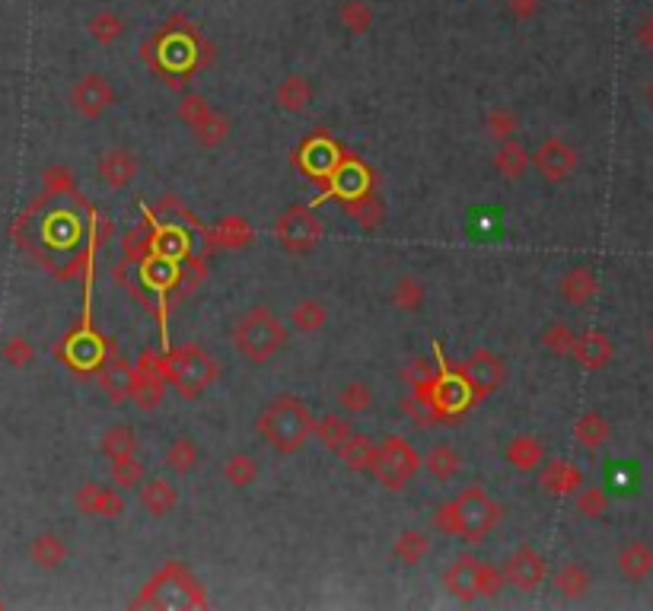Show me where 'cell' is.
Returning <instances> with one entry per match:
<instances>
[{
	"instance_id": "6da1fadb",
	"label": "cell",
	"mask_w": 653,
	"mask_h": 611,
	"mask_svg": "<svg viewBox=\"0 0 653 611\" xmlns=\"http://www.w3.org/2000/svg\"><path fill=\"white\" fill-rule=\"evenodd\" d=\"M313 424H316V417L303 398L281 395V398H274L271 405H265L259 421H255V433H259L262 443L271 446L274 452L294 456V452L306 446L309 436H313Z\"/></svg>"
},
{
	"instance_id": "7a4b0ae2",
	"label": "cell",
	"mask_w": 653,
	"mask_h": 611,
	"mask_svg": "<svg viewBox=\"0 0 653 611\" xmlns=\"http://www.w3.org/2000/svg\"><path fill=\"white\" fill-rule=\"evenodd\" d=\"M233 347L249 363H268L290 338V328L268 306H252L233 322Z\"/></svg>"
},
{
	"instance_id": "3957f363",
	"label": "cell",
	"mask_w": 653,
	"mask_h": 611,
	"mask_svg": "<svg viewBox=\"0 0 653 611\" xmlns=\"http://www.w3.org/2000/svg\"><path fill=\"white\" fill-rule=\"evenodd\" d=\"M443 589L462 605L478 599H494L504 589V573L488 561H478L475 554H459L443 567Z\"/></svg>"
},
{
	"instance_id": "277c9868",
	"label": "cell",
	"mask_w": 653,
	"mask_h": 611,
	"mask_svg": "<svg viewBox=\"0 0 653 611\" xmlns=\"http://www.w3.org/2000/svg\"><path fill=\"white\" fill-rule=\"evenodd\" d=\"M166 379H173V389L185 401H198L220 379V363L198 344L176 347L166 360Z\"/></svg>"
},
{
	"instance_id": "5b68a950",
	"label": "cell",
	"mask_w": 653,
	"mask_h": 611,
	"mask_svg": "<svg viewBox=\"0 0 653 611\" xmlns=\"http://www.w3.org/2000/svg\"><path fill=\"white\" fill-rule=\"evenodd\" d=\"M453 503H456V516H459V538L466 541V545L488 541V535L497 529V522L504 519V506L478 484L462 487L453 497Z\"/></svg>"
},
{
	"instance_id": "8992f818",
	"label": "cell",
	"mask_w": 653,
	"mask_h": 611,
	"mask_svg": "<svg viewBox=\"0 0 653 611\" xmlns=\"http://www.w3.org/2000/svg\"><path fill=\"white\" fill-rule=\"evenodd\" d=\"M421 471V456L418 449L411 446L402 436H386V440L376 446V459L370 475L376 478V484L389 494H399L405 487L415 481V475Z\"/></svg>"
},
{
	"instance_id": "52a82bcc",
	"label": "cell",
	"mask_w": 653,
	"mask_h": 611,
	"mask_svg": "<svg viewBox=\"0 0 653 611\" xmlns=\"http://www.w3.org/2000/svg\"><path fill=\"white\" fill-rule=\"evenodd\" d=\"M459 379L466 382V389H469L472 398H488V395H494L497 389L504 386L507 366L494 351H488V347H478V351H472L466 360H462Z\"/></svg>"
},
{
	"instance_id": "ba28073f",
	"label": "cell",
	"mask_w": 653,
	"mask_h": 611,
	"mask_svg": "<svg viewBox=\"0 0 653 611\" xmlns=\"http://www.w3.org/2000/svg\"><path fill=\"white\" fill-rule=\"evenodd\" d=\"M278 242L290 252V255H309L319 246V236H322V223L319 217L309 211L303 204L287 207L278 220Z\"/></svg>"
},
{
	"instance_id": "9c48e42d",
	"label": "cell",
	"mask_w": 653,
	"mask_h": 611,
	"mask_svg": "<svg viewBox=\"0 0 653 611\" xmlns=\"http://www.w3.org/2000/svg\"><path fill=\"white\" fill-rule=\"evenodd\" d=\"M532 169L539 172L545 182L561 185L577 172L580 166V153L574 144H567L564 137H545V141L529 153Z\"/></svg>"
},
{
	"instance_id": "30bf717a",
	"label": "cell",
	"mask_w": 653,
	"mask_h": 611,
	"mask_svg": "<svg viewBox=\"0 0 653 611\" xmlns=\"http://www.w3.org/2000/svg\"><path fill=\"white\" fill-rule=\"evenodd\" d=\"M501 573L504 583L517 586L520 592H536L548 576V561L532 545H520L507 554Z\"/></svg>"
},
{
	"instance_id": "8fae6325",
	"label": "cell",
	"mask_w": 653,
	"mask_h": 611,
	"mask_svg": "<svg viewBox=\"0 0 653 611\" xmlns=\"http://www.w3.org/2000/svg\"><path fill=\"white\" fill-rule=\"evenodd\" d=\"M115 86L109 83V77H102V74H87V77H80L74 86H71V106L77 115L83 118H102L112 106H115Z\"/></svg>"
},
{
	"instance_id": "7c38bea8",
	"label": "cell",
	"mask_w": 653,
	"mask_h": 611,
	"mask_svg": "<svg viewBox=\"0 0 653 611\" xmlns=\"http://www.w3.org/2000/svg\"><path fill=\"white\" fill-rule=\"evenodd\" d=\"M571 357H574V363L580 366V370L599 373L615 360V344H612V338L606 335V331L587 328V331H580V335H577Z\"/></svg>"
},
{
	"instance_id": "4fadbf2b",
	"label": "cell",
	"mask_w": 653,
	"mask_h": 611,
	"mask_svg": "<svg viewBox=\"0 0 653 611\" xmlns=\"http://www.w3.org/2000/svg\"><path fill=\"white\" fill-rule=\"evenodd\" d=\"M74 503L83 516H102V519H118L125 513V497L118 487H102V484H80Z\"/></svg>"
},
{
	"instance_id": "5bb4252c",
	"label": "cell",
	"mask_w": 653,
	"mask_h": 611,
	"mask_svg": "<svg viewBox=\"0 0 653 611\" xmlns=\"http://www.w3.org/2000/svg\"><path fill=\"white\" fill-rule=\"evenodd\" d=\"M96 176L99 182L106 185L109 191H122L134 182L137 176V160H134V153L125 150V147H109L106 153L99 156V163H96Z\"/></svg>"
},
{
	"instance_id": "9a60e30c",
	"label": "cell",
	"mask_w": 653,
	"mask_h": 611,
	"mask_svg": "<svg viewBox=\"0 0 653 611\" xmlns=\"http://www.w3.org/2000/svg\"><path fill=\"white\" fill-rule=\"evenodd\" d=\"M558 296L564 303H571L577 309L590 306L596 296H599V277L590 265H574L561 274L558 281Z\"/></svg>"
},
{
	"instance_id": "2e32d148",
	"label": "cell",
	"mask_w": 653,
	"mask_h": 611,
	"mask_svg": "<svg viewBox=\"0 0 653 611\" xmlns=\"http://www.w3.org/2000/svg\"><path fill=\"white\" fill-rule=\"evenodd\" d=\"M137 500L153 519H166L179 506V487L166 478H150L137 484Z\"/></svg>"
},
{
	"instance_id": "e0dca14e",
	"label": "cell",
	"mask_w": 653,
	"mask_h": 611,
	"mask_svg": "<svg viewBox=\"0 0 653 611\" xmlns=\"http://www.w3.org/2000/svg\"><path fill=\"white\" fill-rule=\"evenodd\" d=\"M163 395H166V376L157 373V370L134 366L131 386H128V401H134V405L141 408V411H157Z\"/></svg>"
},
{
	"instance_id": "ac0fdd59",
	"label": "cell",
	"mask_w": 653,
	"mask_h": 611,
	"mask_svg": "<svg viewBox=\"0 0 653 611\" xmlns=\"http://www.w3.org/2000/svg\"><path fill=\"white\" fill-rule=\"evenodd\" d=\"M615 567L628 583H644L653 573V545H647V541H641V538L628 541V545L618 551Z\"/></svg>"
},
{
	"instance_id": "d6986e66",
	"label": "cell",
	"mask_w": 653,
	"mask_h": 611,
	"mask_svg": "<svg viewBox=\"0 0 653 611\" xmlns=\"http://www.w3.org/2000/svg\"><path fill=\"white\" fill-rule=\"evenodd\" d=\"M504 462L513 471H520V475H529V471H539L542 468L545 446H542V440H536V436L520 433V436H513V440L504 446Z\"/></svg>"
},
{
	"instance_id": "ffe728a7",
	"label": "cell",
	"mask_w": 653,
	"mask_h": 611,
	"mask_svg": "<svg viewBox=\"0 0 653 611\" xmlns=\"http://www.w3.org/2000/svg\"><path fill=\"white\" fill-rule=\"evenodd\" d=\"M539 484L545 494H555V497H571L577 487L583 484V471L567 462V459H555V462H545Z\"/></svg>"
},
{
	"instance_id": "44dd1931",
	"label": "cell",
	"mask_w": 653,
	"mask_h": 611,
	"mask_svg": "<svg viewBox=\"0 0 653 611\" xmlns=\"http://www.w3.org/2000/svg\"><path fill=\"white\" fill-rule=\"evenodd\" d=\"M313 80L303 77V74H287L278 86H274V102H278V109L284 112H306L313 106Z\"/></svg>"
},
{
	"instance_id": "7402d4cb",
	"label": "cell",
	"mask_w": 653,
	"mask_h": 611,
	"mask_svg": "<svg viewBox=\"0 0 653 611\" xmlns=\"http://www.w3.org/2000/svg\"><path fill=\"white\" fill-rule=\"evenodd\" d=\"M26 554L39 570H58L67 557H71V548L64 545V538L58 532H42V535H36L29 541Z\"/></svg>"
},
{
	"instance_id": "603a6c76",
	"label": "cell",
	"mask_w": 653,
	"mask_h": 611,
	"mask_svg": "<svg viewBox=\"0 0 653 611\" xmlns=\"http://www.w3.org/2000/svg\"><path fill=\"white\" fill-rule=\"evenodd\" d=\"M574 440L587 452H599L612 440V424L599 411H583L574 421Z\"/></svg>"
},
{
	"instance_id": "cb8c5ba5",
	"label": "cell",
	"mask_w": 653,
	"mask_h": 611,
	"mask_svg": "<svg viewBox=\"0 0 653 611\" xmlns=\"http://www.w3.org/2000/svg\"><path fill=\"white\" fill-rule=\"evenodd\" d=\"M335 456L341 459V465H345L348 471H354V475H367V471L373 468V459H376V446H373L370 436L354 430L348 440L338 446Z\"/></svg>"
},
{
	"instance_id": "d4e9b609",
	"label": "cell",
	"mask_w": 653,
	"mask_h": 611,
	"mask_svg": "<svg viewBox=\"0 0 653 611\" xmlns=\"http://www.w3.org/2000/svg\"><path fill=\"white\" fill-rule=\"evenodd\" d=\"M590 589H593V573L583 564L567 561V564L558 567V573H555V592H558L561 599L577 602V599L587 596Z\"/></svg>"
},
{
	"instance_id": "484cf974",
	"label": "cell",
	"mask_w": 653,
	"mask_h": 611,
	"mask_svg": "<svg viewBox=\"0 0 653 611\" xmlns=\"http://www.w3.org/2000/svg\"><path fill=\"white\" fill-rule=\"evenodd\" d=\"M421 465L427 468V475H431L434 481L446 484V481H453L459 478V471H462V452L450 443H440L434 446L431 452H427V459H421Z\"/></svg>"
},
{
	"instance_id": "4316f807",
	"label": "cell",
	"mask_w": 653,
	"mask_h": 611,
	"mask_svg": "<svg viewBox=\"0 0 653 611\" xmlns=\"http://www.w3.org/2000/svg\"><path fill=\"white\" fill-rule=\"evenodd\" d=\"M325 322H329V306L316 300V296H303V300H297L294 309H290V328L300 331V335H316Z\"/></svg>"
},
{
	"instance_id": "83f0119b",
	"label": "cell",
	"mask_w": 653,
	"mask_h": 611,
	"mask_svg": "<svg viewBox=\"0 0 653 611\" xmlns=\"http://www.w3.org/2000/svg\"><path fill=\"white\" fill-rule=\"evenodd\" d=\"M494 169H497V176H504L507 182H520L529 169V150L520 141H513V137L510 141H501V147L494 153Z\"/></svg>"
},
{
	"instance_id": "f1b7e54d",
	"label": "cell",
	"mask_w": 653,
	"mask_h": 611,
	"mask_svg": "<svg viewBox=\"0 0 653 611\" xmlns=\"http://www.w3.org/2000/svg\"><path fill=\"white\" fill-rule=\"evenodd\" d=\"M198 462H201V449L195 446L192 436H176V440L166 446L163 465H166L169 471H173L176 478L192 475V471L198 468Z\"/></svg>"
},
{
	"instance_id": "f546056e",
	"label": "cell",
	"mask_w": 653,
	"mask_h": 611,
	"mask_svg": "<svg viewBox=\"0 0 653 611\" xmlns=\"http://www.w3.org/2000/svg\"><path fill=\"white\" fill-rule=\"evenodd\" d=\"M392 554H395V561H402L405 567H418L424 557L431 554V538H427V532H421V529H405V532L395 535Z\"/></svg>"
},
{
	"instance_id": "4dcf8cb0",
	"label": "cell",
	"mask_w": 653,
	"mask_h": 611,
	"mask_svg": "<svg viewBox=\"0 0 653 611\" xmlns=\"http://www.w3.org/2000/svg\"><path fill=\"white\" fill-rule=\"evenodd\" d=\"M259 475H262V465L255 456H249V452H233V456L223 462V481L230 487H239V491L252 487L259 481Z\"/></svg>"
},
{
	"instance_id": "1f68e13d",
	"label": "cell",
	"mask_w": 653,
	"mask_h": 611,
	"mask_svg": "<svg viewBox=\"0 0 653 611\" xmlns=\"http://www.w3.org/2000/svg\"><path fill=\"white\" fill-rule=\"evenodd\" d=\"M87 32L96 45H115L125 36V20L115 10H99L87 20Z\"/></svg>"
},
{
	"instance_id": "d6a6232c",
	"label": "cell",
	"mask_w": 653,
	"mask_h": 611,
	"mask_svg": "<svg viewBox=\"0 0 653 611\" xmlns=\"http://www.w3.org/2000/svg\"><path fill=\"white\" fill-rule=\"evenodd\" d=\"M424 300H427V290L418 277H399L392 287V306L408 312V316H415V312L424 309Z\"/></svg>"
},
{
	"instance_id": "836d02e7",
	"label": "cell",
	"mask_w": 653,
	"mask_h": 611,
	"mask_svg": "<svg viewBox=\"0 0 653 611\" xmlns=\"http://www.w3.org/2000/svg\"><path fill=\"white\" fill-rule=\"evenodd\" d=\"M373 20H376V13H373V7L367 4V0H345L341 10H338L341 29L354 32V36H364V32H370Z\"/></svg>"
},
{
	"instance_id": "e575fe53",
	"label": "cell",
	"mask_w": 653,
	"mask_h": 611,
	"mask_svg": "<svg viewBox=\"0 0 653 611\" xmlns=\"http://www.w3.org/2000/svg\"><path fill=\"white\" fill-rule=\"evenodd\" d=\"M99 449L106 452L109 459H115V456H134V452H137V436L125 424H112V427L102 430Z\"/></svg>"
},
{
	"instance_id": "d590c367",
	"label": "cell",
	"mask_w": 653,
	"mask_h": 611,
	"mask_svg": "<svg viewBox=\"0 0 653 611\" xmlns=\"http://www.w3.org/2000/svg\"><path fill=\"white\" fill-rule=\"evenodd\" d=\"M351 433H354L351 424L341 414H325V417H319V421L313 424V436L325 449H332V452H338V446L345 443Z\"/></svg>"
},
{
	"instance_id": "8d00e7d4",
	"label": "cell",
	"mask_w": 653,
	"mask_h": 611,
	"mask_svg": "<svg viewBox=\"0 0 653 611\" xmlns=\"http://www.w3.org/2000/svg\"><path fill=\"white\" fill-rule=\"evenodd\" d=\"M144 462H137V452L134 456H115L112 465H109V478H112V487H118V491H131V487H137L144 481Z\"/></svg>"
},
{
	"instance_id": "74e56055",
	"label": "cell",
	"mask_w": 653,
	"mask_h": 611,
	"mask_svg": "<svg viewBox=\"0 0 653 611\" xmlns=\"http://www.w3.org/2000/svg\"><path fill=\"white\" fill-rule=\"evenodd\" d=\"M192 134H195V141H198L204 150H214V147H220V144L230 137V121L223 118L220 112L211 109V115L204 118V121H198V125L192 128Z\"/></svg>"
},
{
	"instance_id": "f35d334b",
	"label": "cell",
	"mask_w": 653,
	"mask_h": 611,
	"mask_svg": "<svg viewBox=\"0 0 653 611\" xmlns=\"http://www.w3.org/2000/svg\"><path fill=\"white\" fill-rule=\"evenodd\" d=\"M345 214L360 223L364 230H373V226H380L383 223V204L376 195H354L345 207Z\"/></svg>"
},
{
	"instance_id": "ab89813d",
	"label": "cell",
	"mask_w": 653,
	"mask_h": 611,
	"mask_svg": "<svg viewBox=\"0 0 653 611\" xmlns=\"http://www.w3.org/2000/svg\"><path fill=\"white\" fill-rule=\"evenodd\" d=\"M571 497H574V510H577L583 519H599V516H606V510H609V494L603 491V487L580 484Z\"/></svg>"
},
{
	"instance_id": "60d3db41",
	"label": "cell",
	"mask_w": 653,
	"mask_h": 611,
	"mask_svg": "<svg viewBox=\"0 0 653 611\" xmlns=\"http://www.w3.org/2000/svg\"><path fill=\"white\" fill-rule=\"evenodd\" d=\"M370 405H373V392H370L367 382L351 379L338 389V408L345 414H367Z\"/></svg>"
},
{
	"instance_id": "b9f144b4",
	"label": "cell",
	"mask_w": 653,
	"mask_h": 611,
	"mask_svg": "<svg viewBox=\"0 0 653 611\" xmlns=\"http://www.w3.org/2000/svg\"><path fill=\"white\" fill-rule=\"evenodd\" d=\"M131 373H134V366L122 363V360L109 363L106 370L99 373V382H102V389L109 392V398H112V401H128V386H131Z\"/></svg>"
},
{
	"instance_id": "7bdbcfd3",
	"label": "cell",
	"mask_w": 653,
	"mask_h": 611,
	"mask_svg": "<svg viewBox=\"0 0 653 611\" xmlns=\"http://www.w3.org/2000/svg\"><path fill=\"white\" fill-rule=\"evenodd\" d=\"M574 341H577V331L567 322H552V325H545V331H542V347L555 357H571Z\"/></svg>"
},
{
	"instance_id": "ee69618b",
	"label": "cell",
	"mask_w": 653,
	"mask_h": 611,
	"mask_svg": "<svg viewBox=\"0 0 653 611\" xmlns=\"http://www.w3.org/2000/svg\"><path fill=\"white\" fill-rule=\"evenodd\" d=\"M0 360L13 366V370H26V366H32V360H36V347H32L26 335H10L4 347H0Z\"/></svg>"
},
{
	"instance_id": "f6af8a7d",
	"label": "cell",
	"mask_w": 653,
	"mask_h": 611,
	"mask_svg": "<svg viewBox=\"0 0 653 611\" xmlns=\"http://www.w3.org/2000/svg\"><path fill=\"white\" fill-rule=\"evenodd\" d=\"M517 128H520V121H517V115H513L507 106H494V109H488V115H485V131L494 137L497 144H501V141H510V137L517 134Z\"/></svg>"
},
{
	"instance_id": "bcb514c9",
	"label": "cell",
	"mask_w": 653,
	"mask_h": 611,
	"mask_svg": "<svg viewBox=\"0 0 653 611\" xmlns=\"http://www.w3.org/2000/svg\"><path fill=\"white\" fill-rule=\"evenodd\" d=\"M214 239L220 242V246H227V249H243L246 242H252V226L243 217H227L217 226Z\"/></svg>"
},
{
	"instance_id": "7dc6e473",
	"label": "cell",
	"mask_w": 653,
	"mask_h": 611,
	"mask_svg": "<svg viewBox=\"0 0 653 611\" xmlns=\"http://www.w3.org/2000/svg\"><path fill=\"white\" fill-rule=\"evenodd\" d=\"M211 115V106H208V99H204L201 93H185L179 99V118L185 121L188 128H195L198 121H204Z\"/></svg>"
},
{
	"instance_id": "c3c4849f",
	"label": "cell",
	"mask_w": 653,
	"mask_h": 611,
	"mask_svg": "<svg viewBox=\"0 0 653 611\" xmlns=\"http://www.w3.org/2000/svg\"><path fill=\"white\" fill-rule=\"evenodd\" d=\"M434 526H437V532H443V535H456V538H459V516H456V503H453V500H446V503L437 506Z\"/></svg>"
},
{
	"instance_id": "681fc988",
	"label": "cell",
	"mask_w": 653,
	"mask_h": 611,
	"mask_svg": "<svg viewBox=\"0 0 653 611\" xmlns=\"http://www.w3.org/2000/svg\"><path fill=\"white\" fill-rule=\"evenodd\" d=\"M504 7H507V13H510L517 23H529L532 16L539 13L542 0H504Z\"/></svg>"
},
{
	"instance_id": "f907efd6",
	"label": "cell",
	"mask_w": 653,
	"mask_h": 611,
	"mask_svg": "<svg viewBox=\"0 0 653 611\" xmlns=\"http://www.w3.org/2000/svg\"><path fill=\"white\" fill-rule=\"evenodd\" d=\"M45 185L51 188V191H64V188H71V182H74V176L67 169H61V166H51V169H45Z\"/></svg>"
},
{
	"instance_id": "816d5d0a",
	"label": "cell",
	"mask_w": 653,
	"mask_h": 611,
	"mask_svg": "<svg viewBox=\"0 0 653 611\" xmlns=\"http://www.w3.org/2000/svg\"><path fill=\"white\" fill-rule=\"evenodd\" d=\"M634 39H638V45L644 51H650V55H653V13H647L644 20L638 23V29H634Z\"/></svg>"
},
{
	"instance_id": "f5cc1de1",
	"label": "cell",
	"mask_w": 653,
	"mask_h": 611,
	"mask_svg": "<svg viewBox=\"0 0 653 611\" xmlns=\"http://www.w3.org/2000/svg\"><path fill=\"white\" fill-rule=\"evenodd\" d=\"M644 99H647V106L653 109V80H650V83L644 86Z\"/></svg>"
},
{
	"instance_id": "db71d44e",
	"label": "cell",
	"mask_w": 653,
	"mask_h": 611,
	"mask_svg": "<svg viewBox=\"0 0 653 611\" xmlns=\"http://www.w3.org/2000/svg\"><path fill=\"white\" fill-rule=\"evenodd\" d=\"M647 347H650V351H653V328L647 331Z\"/></svg>"
}]
</instances>
